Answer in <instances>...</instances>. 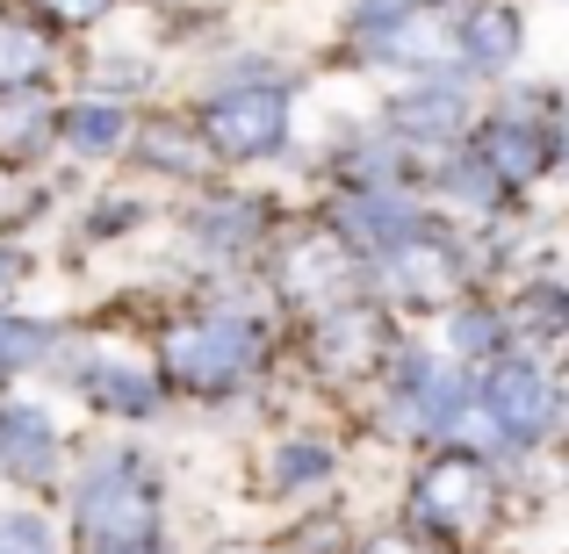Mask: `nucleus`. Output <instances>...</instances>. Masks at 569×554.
<instances>
[{"instance_id": "nucleus-1", "label": "nucleus", "mask_w": 569, "mask_h": 554, "mask_svg": "<svg viewBox=\"0 0 569 554\" xmlns=\"http://www.w3.org/2000/svg\"><path fill=\"white\" fill-rule=\"evenodd\" d=\"M80 526H87V541H94L101 554L144 547V541H152V526H159L152 475H144L130 454H101L94 469H87V483H80Z\"/></svg>"}, {"instance_id": "nucleus-2", "label": "nucleus", "mask_w": 569, "mask_h": 554, "mask_svg": "<svg viewBox=\"0 0 569 554\" xmlns=\"http://www.w3.org/2000/svg\"><path fill=\"white\" fill-rule=\"evenodd\" d=\"M167 367L194 389H223L252 367V324L246 318H202V324H181L167 339Z\"/></svg>"}, {"instance_id": "nucleus-3", "label": "nucleus", "mask_w": 569, "mask_h": 554, "mask_svg": "<svg viewBox=\"0 0 569 554\" xmlns=\"http://www.w3.org/2000/svg\"><path fill=\"white\" fill-rule=\"evenodd\" d=\"M281 130H289V101H281L274 87H246V94H223L217 109H209V144H217L223 159L274 152Z\"/></svg>"}, {"instance_id": "nucleus-4", "label": "nucleus", "mask_w": 569, "mask_h": 554, "mask_svg": "<svg viewBox=\"0 0 569 554\" xmlns=\"http://www.w3.org/2000/svg\"><path fill=\"white\" fill-rule=\"evenodd\" d=\"M490 417H498V432L512 446H527V440H541L548 425H556V382H548L533 361H505L498 374H490Z\"/></svg>"}, {"instance_id": "nucleus-5", "label": "nucleus", "mask_w": 569, "mask_h": 554, "mask_svg": "<svg viewBox=\"0 0 569 554\" xmlns=\"http://www.w3.org/2000/svg\"><path fill=\"white\" fill-rule=\"evenodd\" d=\"M418 526H440V533H469L483 526L490 512V475L476 469V461H440V469L418 483Z\"/></svg>"}, {"instance_id": "nucleus-6", "label": "nucleus", "mask_w": 569, "mask_h": 554, "mask_svg": "<svg viewBox=\"0 0 569 554\" xmlns=\"http://www.w3.org/2000/svg\"><path fill=\"white\" fill-rule=\"evenodd\" d=\"M368 37L382 43V58H397V66H426V72L455 66V51H461L455 14H432V8H397L389 22L368 29Z\"/></svg>"}, {"instance_id": "nucleus-7", "label": "nucleus", "mask_w": 569, "mask_h": 554, "mask_svg": "<svg viewBox=\"0 0 569 554\" xmlns=\"http://www.w3.org/2000/svg\"><path fill=\"white\" fill-rule=\"evenodd\" d=\"M339 231H347L353 245H368V252H403L411 238H426V216H418L397 188H361V194H347V209H339Z\"/></svg>"}, {"instance_id": "nucleus-8", "label": "nucleus", "mask_w": 569, "mask_h": 554, "mask_svg": "<svg viewBox=\"0 0 569 554\" xmlns=\"http://www.w3.org/2000/svg\"><path fill=\"white\" fill-rule=\"evenodd\" d=\"M0 461H8L14 475H51V461H58L51 417L29 411V403H8V411H0Z\"/></svg>"}, {"instance_id": "nucleus-9", "label": "nucleus", "mask_w": 569, "mask_h": 554, "mask_svg": "<svg viewBox=\"0 0 569 554\" xmlns=\"http://www.w3.org/2000/svg\"><path fill=\"white\" fill-rule=\"evenodd\" d=\"M389 123H397L403 138H455V130L469 123V101H461L455 87H418V94H403L397 109H389Z\"/></svg>"}, {"instance_id": "nucleus-10", "label": "nucleus", "mask_w": 569, "mask_h": 554, "mask_svg": "<svg viewBox=\"0 0 569 554\" xmlns=\"http://www.w3.org/2000/svg\"><path fill=\"white\" fill-rule=\"evenodd\" d=\"M281 289L303 295V303H339V289H347V252L339 245H296L289 266H281Z\"/></svg>"}, {"instance_id": "nucleus-11", "label": "nucleus", "mask_w": 569, "mask_h": 554, "mask_svg": "<svg viewBox=\"0 0 569 554\" xmlns=\"http://www.w3.org/2000/svg\"><path fill=\"white\" fill-rule=\"evenodd\" d=\"M548 159H556V138H548V130H533V123H498L490 130V173H498V181L519 188V181H533Z\"/></svg>"}, {"instance_id": "nucleus-12", "label": "nucleus", "mask_w": 569, "mask_h": 554, "mask_svg": "<svg viewBox=\"0 0 569 554\" xmlns=\"http://www.w3.org/2000/svg\"><path fill=\"white\" fill-rule=\"evenodd\" d=\"M512 51H519V22H512V14H505V8L476 14V22L461 29V58H469V66H483V72L512 66Z\"/></svg>"}, {"instance_id": "nucleus-13", "label": "nucleus", "mask_w": 569, "mask_h": 554, "mask_svg": "<svg viewBox=\"0 0 569 554\" xmlns=\"http://www.w3.org/2000/svg\"><path fill=\"white\" fill-rule=\"evenodd\" d=\"M66 144L72 152H116V144H123V109H116V101H80V109H66Z\"/></svg>"}, {"instance_id": "nucleus-14", "label": "nucleus", "mask_w": 569, "mask_h": 554, "mask_svg": "<svg viewBox=\"0 0 569 554\" xmlns=\"http://www.w3.org/2000/svg\"><path fill=\"white\" fill-rule=\"evenodd\" d=\"M318 353H325L332 367H361V353H376V318H361V310H347V303H339V318L325 324Z\"/></svg>"}, {"instance_id": "nucleus-15", "label": "nucleus", "mask_w": 569, "mask_h": 554, "mask_svg": "<svg viewBox=\"0 0 569 554\" xmlns=\"http://www.w3.org/2000/svg\"><path fill=\"white\" fill-rule=\"evenodd\" d=\"M58 353L51 324H22V318H0V367H43Z\"/></svg>"}, {"instance_id": "nucleus-16", "label": "nucleus", "mask_w": 569, "mask_h": 554, "mask_svg": "<svg viewBox=\"0 0 569 554\" xmlns=\"http://www.w3.org/2000/svg\"><path fill=\"white\" fill-rule=\"evenodd\" d=\"M43 72V37H29V29L0 22V87H22Z\"/></svg>"}, {"instance_id": "nucleus-17", "label": "nucleus", "mask_w": 569, "mask_h": 554, "mask_svg": "<svg viewBox=\"0 0 569 554\" xmlns=\"http://www.w3.org/2000/svg\"><path fill=\"white\" fill-rule=\"evenodd\" d=\"M252 231H260V216H252L246 202H231V209H209V216H202V238H209L217 252H238Z\"/></svg>"}, {"instance_id": "nucleus-18", "label": "nucleus", "mask_w": 569, "mask_h": 554, "mask_svg": "<svg viewBox=\"0 0 569 554\" xmlns=\"http://www.w3.org/2000/svg\"><path fill=\"white\" fill-rule=\"evenodd\" d=\"M43 123H51V109H43L37 94H14V101H0V144H29Z\"/></svg>"}, {"instance_id": "nucleus-19", "label": "nucleus", "mask_w": 569, "mask_h": 554, "mask_svg": "<svg viewBox=\"0 0 569 554\" xmlns=\"http://www.w3.org/2000/svg\"><path fill=\"white\" fill-rule=\"evenodd\" d=\"M94 396H101V403H116V411H152V382H144V374H116V367H101V374H94Z\"/></svg>"}, {"instance_id": "nucleus-20", "label": "nucleus", "mask_w": 569, "mask_h": 554, "mask_svg": "<svg viewBox=\"0 0 569 554\" xmlns=\"http://www.w3.org/2000/svg\"><path fill=\"white\" fill-rule=\"evenodd\" d=\"M0 554H58V541H51L43 518L14 512V518H0Z\"/></svg>"}, {"instance_id": "nucleus-21", "label": "nucleus", "mask_w": 569, "mask_h": 554, "mask_svg": "<svg viewBox=\"0 0 569 554\" xmlns=\"http://www.w3.org/2000/svg\"><path fill=\"white\" fill-rule=\"evenodd\" d=\"M274 475L281 483H325V475H332V454H325V446H281Z\"/></svg>"}, {"instance_id": "nucleus-22", "label": "nucleus", "mask_w": 569, "mask_h": 554, "mask_svg": "<svg viewBox=\"0 0 569 554\" xmlns=\"http://www.w3.org/2000/svg\"><path fill=\"white\" fill-rule=\"evenodd\" d=\"M447 339H455L461 361H469V353H490L498 346V318H490V310H461V318L447 324Z\"/></svg>"}, {"instance_id": "nucleus-23", "label": "nucleus", "mask_w": 569, "mask_h": 554, "mask_svg": "<svg viewBox=\"0 0 569 554\" xmlns=\"http://www.w3.org/2000/svg\"><path fill=\"white\" fill-rule=\"evenodd\" d=\"M447 194H461L469 209H483L490 194H498V173L490 167H447Z\"/></svg>"}, {"instance_id": "nucleus-24", "label": "nucleus", "mask_w": 569, "mask_h": 554, "mask_svg": "<svg viewBox=\"0 0 569 554\" xmlns=\"http://www.w3.org/2000/svg\"><path fill=\"white\" fill-rule=\"evenodd\" d=\"M144 159H152V167H173V173H194V167H202V152L181 144V138H144Z\"/></svg>"}, {"instance_id": "nucleus-25", "label": "nucleus", "mask_w": 569, "mask_h": 554, "mask_svg": "<svg viewBox=\"0 0 569 554\" xmlns=\"http://www.w3.org/2000/svg\"><path fill=\"white\" fill-rule=\"evenodd\" d=\"M94 80H101V94H109V87H116V94H130V87H144L152 72H144V58H101Z\"/></svg>"}, {"instance_id": "nucleus-26", "label": "nucleus", "mask_w": 569, "mask_h": 554, "mask_svg": "<svg viewBox=\"0 0 569 554\" xmlns=\"http://www.w3.org/2000/svg\"><path fill=\"white\" fill-rule=\"evenodd\" d=\"M51 14H66V22H94V14H109V0H43Z\"/></svg>"}, {"instance_id": "nucleus-27", "label": "nucleus", "mask_w": 569, "mask_h": 554, "mask_svg": "<svg viewBox=\"0 0 569 554\" xmlns=\"http://www.w3.org/2000/svg\"><path fill=\"white\" fill-rule=\"evenodd\" d=\"M397 8H418V0H361V29H376V22H389Z\"/></svg>"}, {"instance_id": "nucleus-28", "label": "nucleus", "mask_w": 569, "mask_h": 554, "mask_svg": "<svg viewBox=\"0 0 569 554\" xmlns=\"http://www.w3.org/2000/svg\"><path fill=\"white\" fill-rule=\"evenodd\" d=\"M368 554H411V547H403V541H376V547H368Z\"/></svg>"}, {"instance_id": "nucleus-29", "label": "nucleus", "mask_w": 569, "mask_h": 554, "mask_svg": "<svg viewBox=\"0 0 569 554\" xmlns=\"http://www.w3.org/2000/svg\"><path fill=\"white\" fill-rule=\"evenodd\" d=\"M116 554H152V541H144V547H116Z\"/></svg>"}]
</instances>
